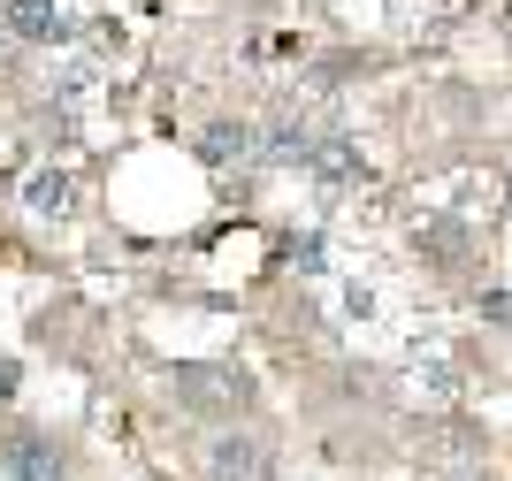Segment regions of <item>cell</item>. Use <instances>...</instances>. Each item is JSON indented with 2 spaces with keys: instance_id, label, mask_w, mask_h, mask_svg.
I'll list each match as a JSON object with an SVG mask.
<instances>
[{
  "instance_id": "1",
  "label": "cell",
  "mask_w": 512,
  "mask_h": 481,
  "mask_svg": "<svg viewBox=\"0 0 512 481\" xmlns=\"http://www.w3.org/2000/svg\"><path fill=\"white\" fill-rule=\"evenodd\" d=\"M169 398L184 413H237V405L253 398V382H245V367H176Z\"/></svg>"
},
{
  "instance_id": "2",
  "label": "cell",
  "mask_w": 512,
  "mask_h": 481,
  "mask_svg": "<svg viewBox=\"0 0 512 481\" xmlns=\"http://www.w3.org/2000/svg\"><path fill=\"white\" fill-rule=\"evenodd\" d=\"M0 474L8 481H62L69 451L54 443V428H16V436H0Z\"/></svg>"
},
{
  "instance_id": "3",
  "label": "cell",
  "mask_w": 512,
  "mask_h": 481,
  "mask_svg": "<svg viewBox=\"0 0 512 481\" xmlns=\"http://www.w3.org/2000/svg\"><path fill=\"white\" fill-rule=\"evenodd\" d=\"M8 31L31 46H54L77 31V16H69V0H8Z\"/></svg>"
},
{
  "instance_id": "4",
  "label": "cell",
  "mask_w": 512,
  "mask_h": 481,
  "mask_svg": "<svg viewBox=\"0 0 512 481\" xmlns=\"http://www.w3.org/2000/svg\"><path fill=\"white\" fill-rule=\"evenodd\" d=\"M314 146H321V130L291 123V115L260 130V161H268V168H306V161H314Z\"/></svg>"
},
{
  "instance_id": "5",
  "label": "cell",
  "mask_w": 512,
  "mask_h": 481,
  "mask_svg": "<svg viewBox=\"0 0 512 481\" xmlns=\"http://www.w3.org/2000/svg\"><path fill=\"white\" fill-rule=\"evenodd\" d=\"M214 481H268V459H260V443L253 436H214V459H207Z\"/></svg>"
},
{
  "instance_id": "6",
  "label": "cell",
  "mask_w": 512,
  "mask_h": 481,
  "mask_svg": "<svg viewBox=\"0 0 512 481\" xmlns=\"http://www.w3.org/2000/svg\"><path fill=\"white\" fill-rule=\"evenodd\" d=\"M199 161H214V168L260 161V130H253V123H207V138H199Z\"/></svg>"
},
{
  "instance_id": "7",
  "label": "cell",
  "mask_w": 512,
  "mask_h": 481,
  "mask_svg": "<svg viewBox=\"0 0 512 481\" xmlns=\"http://www.w3.org/2000/svg\"><path fill=\"white\" fill-rule=\"evenodd\" d=\"M321 176V184H352L360 176V146L344 138V130H321V146H314V161H306Z\"/></svg>"
},
{
  "instance_id": "8",
  "label": "cell",
  "mask_w": 512,
  "mask_h": 481,
  "mask_svg": "<svg viewBox=\"0 0 512 481\" xmlns=\"http://www.w3.org/2000/svg\"><path fill=\"white\" fill-rule=\"evenodd\" d=\"M23 207L31 214H69V176L62 168H39V176L23 184Z\"/></svg>"
},
{
  "instance_id": "9",
  "label": "cell",
  "mask_w": 512,
  "mask_h": 481,
  "mask_svg": "<svg viewBox=\"0 0 512 481\" xmlns=\"http://www.w3.org/2000/svg\"><path fill=\"white\" fill-rule=\"evenodd\" d=\"M291 260H299V275H321L329 260H321V237L306 230V237H291Z\"/></svg>"
},
{
  "instance_id": "10",
  "label": "cell",
  "mask_w": 512,
  "mask_h": 481,
  "mask_svg": "<svg viewBox=\"0 0 512 481\" xmlns=\"http://www.w3.org/2000/svg\"><path fill=\"white\" fill-rule=\"evenodd\" d=\"M482 314H490L497 329H512V291H490V298H482Z\"/></svg>"
},
{
  "instance_id": "11",
  "label": "cell",
  "mask_w": 512,
  "mask_h": 481,
  "mask_svg": "<svg viewBox=\"0 0 512 481\" xmlns=\"http://www.w3.org/2000/svg\"><path fill=\"white\" fill-rule=\"evenodd\" d=\"M16 390H23V367H16V359H0V405H16Z\"/></svg>"
}]
</instances>
